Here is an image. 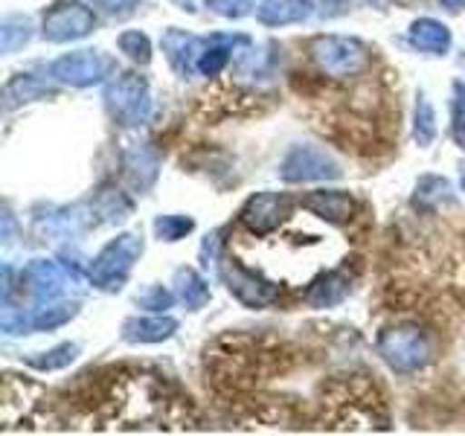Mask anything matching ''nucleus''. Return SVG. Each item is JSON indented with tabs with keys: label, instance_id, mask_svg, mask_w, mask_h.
<instances>
[{
	"label": "nucleus",
	"instance_id": "f257e3e1",
	"mask_svg": "<svg viewBox=\"0 0 465 436\" xmlns=\"http://www.w3.org/2000/svg\"><path fill=\"white\" fill-rule=\"evenodd\" d=\"M312 53L317 58V64L326 73H334V76H349V73L367 64V53H363L361 44L343 38H320L314 41Z\"/></svg>",
	"mask_w": 465,
	"mask_h": 436
},
{
	"label": "nucleus",
	"instance_id": "f03ea898",
	"mask_svg": "<svg viewBox=\"0 0 465 436\" xmlns=\"http://www.w3.org/2000/svg\"><path fill=\"white\" fill-rule=\"evenodd\" d=\"M94 26V15L79 4H64L50 12V18L44 21V35H50L53 41L76 38L84 35Z\"/></svg>",
	"mask_w": 465,
	"mask_h": 436
},
{
	"label": "nucleus",
	"instance_id": "7ed1b4c3",
	"mask_svg": "<svg viewBox=\"0 0 465 436\" xmlns=\"http://www.w3.org/2000/svg\"><path fill=\"white\" fill-rule=\"evenodd\" d=\"M288 213V198L285 195H259L244 207L242 222L253 233H268L282 222Z\"/></svg>",
	"mask_w": 465,
	"mask_h": 436
},
{
	"label": "nucleus",
	"instance_id": "20e7f679",
	"mask_svg": "<svg viewBox=\"0 0 465 436\" xmlns=\"http://www.w3.org/2000/svg\"><path fill=\"white\" fill-rule=\"evenodd\" d=\"M384 352L399 367H413L425 361V346H421L419 332H396L384 341Z\"/></svg>",
	"mask_w": 465,
	"mask_h": 436
},
{
	"label": "nucleus",
	"instance_id": "39448f33",
	"mask_svg": "<svg viewBox=\"0 0 465 436\" xmlns=\"http://www.w3.org/2000/svg\"><path fill=\"white\" fill-rule=\"evenodd\" d=\"M99 70H105V62H99L94 53H79V55H67L55 64V73L67 82L87 84L99 79Z\"/></svg>",
	"mask_w": 465,
	"mask_h": 436
},
{
	"label": "nucleus",
	"instance_id": "423d86ee",
	"mask_svg": "<svg viewBox=\"0 0 465 436\" xmlns=\"http://www.w3.org/2000/svg\"><path fill=\"white\" fill-rule=\"evenodd\" d=\"M305 15H309V0H268L259 18L265 24H288L305 18Z\"/></svg>",
	"mask_w": 465,
	"mask_h": 436
},
{
	"label": "nucleus",
	"instance_id": "0eeeda50",
	"mask_svg": "<svg viewBox=\"0 0 465 436\" xmlns=\"http://www.w3.org/2000/svg\"><path fill=\"white\" fill-rule=\"evenodd\" d=\"M305 207H312L320 215H329V218H346L352 213V198L343 193H314L305 198Z\"/></svg>",
	"mask_w": 465,
	"mask_h": 436
},
{
	"label": "nucleus",
	"instance_id": "6e6552de",
	"mask_svg": "<svg viewBox=\"0 0 465 436\" xmlns=\"http://www.w3.org/2000/svg\"><path fill=\"white\" fill-rule=\"evenodd\" d=\"M413 41L419 44V47H425V50H442L448 44V33H445V26H440V24L421 21V24L413 26Z\"/></svg>",
	"mask_w": 465,
	"mask_h": 436
},
{
	"label": "nucleus",
	"instance_id": "1a4fd4ad",
	"mask_svg": "<svg viewBox=\"0 0 465 436\" xmlns=\"http://www.w3.org/2000/svg\"><path fill=\"white\" fill-rule=\"evenodd\" d=\"M137 329L143 332H134V334H128V338H140V341H160V338H166L169 329H174L172 320H143V323H134Z\"/></svg>",
	"mask_w": 465,
	"mask_h": 436
},
{
	"label": "nucleus",
	"instance_id": "9d476101",
	"mask_svg": "<svg viewBox=\"0 0 465 436\" xmlns=\"http://www.w3.org/2000/svg\"><path fill=\"white\" fill-rule=\"evenodd\" d=\"M123 47L128 50L131 58H140V62H145V58H149V44H145L143 35H125L123 38Z\"/></svg>",
	"mask_w": 465,
	"mask_h": 436
},
{
	"label": "nucleus",
	"instance_id": "9b49d317",
	"mask_svg": "<svg viewBox=\"0 0 465 436\" xmlns=\"http://www.w3.org/2000/svg\"><path fill=\"white\" fill-rule=\"evenodd\" d=\"M213 6L224 15H244L247 6H251V0H213Z\"/></svg>",
	"mask_w": 465,
	"mask_h": 436
},
{
	"label": "nucleus",
	"instance_id": "f8f14e48",
	"mask_svg": "<svg viewBox=\"0 0 465 436\" xmlns=\"http://www.w3.org/2000/svg\"><path fill=\"white\" fill-rule=\"evenodd\" d=\"M157 230L163 233V236L174 239L181 230H189V222H160V224H157Z\"/></svg>",
	"mask_w": 465,
	"mask_h": 436
},
{
	"label": "nucleus",
	"instance_id": "ddd939ff",
	"mask_svg": "<svg viewBox=\"0 0 465 436\" xmlns=\"http://www.w3.org/2000/svg\"><path fill=\"white\" fill-rule=\"evenodd\" d=\"M99 4L105 9H111V12H116V9H125L128 4H134V0H99Z\"/></svg>",
	"mask_w": 465,
	"mask_h": 436
},
{
	"label": "nucleus",
	"instance_id": "4468645a",
	"mask_svg": "<svg viewBox=\"0 0 465 436\" xmlns=\"http://www.w3.org/2000/svg\"><path fill=\"white\" fill-rule=\"evenodd\" d=\"M445 4H448L450 9H460V6L465 4V0H445Z\"/></svg>",
	"mask_w": 465,
	"mask_h": 436
}]
</instances>
